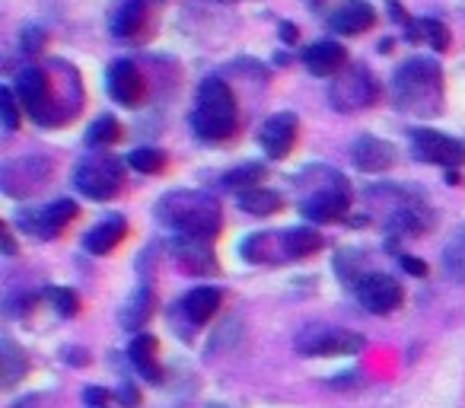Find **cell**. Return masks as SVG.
<instances>
[{
    "label": "cell",
    "instance_id": "6da1fadb",
    "mask_svg": "<svg viewBox=\"0 0 465 408\" xmlns=\"http://www.w3.org/2000/svg\"><path fill=\"white\" fill-rule=\"evenodd\" d=\"M395 105L411 115H440L443 112V67L433 58H408L392 77Z\"/></svg>",
    "mask_w": 465,
    "mask_h": 408
},
{
    "label": "cell",
    "instance_id": "4316f807",
    "mask_svg": "<svg viewBox=\"0 0 465 408\" xmlns=\"http://www.w3.org/2000/svg\"><path fill=\"white\" fill-rule=\"evenodd\" d=\"M175 259L182 262L185 268H192V272H213V259H211V253H201V240H188V243H182V246H175Z\"/></svg>",
    "mask_w": 465,
    "mask_h": 408
},
{
    "label": "cell",
    "instance_id": "5bb4252c",
    "mask_svg": "<svg viewBox=\"0 0 465 408\" xmlns=\"http://www.w3.org/2000/svg\"><path fill=\"white\" fill-rule=\"evenodd\" d=\"M23 224H29V230L33 234H39V236H61V230L67 227V224L77 217V204L74 201H67V198H61V201H54V204H48V208H42V211H23Z\"/></svg>",
    "mask_w": 465,
    "mask_h": 408
},
{
    "label": "cell",
    "instance_id": "ac0fdd59",
    "mask_svg": "<svg viewBox=\"0 0 465 408\" xmlns=\"http://www.w3.org/2000/svg\"><path fill=\"white\" fill-rule=\"evenodd\" d=\"M147 26V4L143 0H122L109 16V29L118 39H134Z\"/></svg>",
    "mask_w": 465,
    "mask_h": 408
},
{
    "label": "cell",
    "instance_id": "30bf717a",
    "mask_svg": "<svg viewBox=\"0 0 465 408\" xmlns=\"http://www.w3.org/2000/svg\"><path fill=\"white\" fill-rule=\"evenodd\" d=\"M109 96L115 99V103L128 105V109H134V105L143 103L147 84H143V74L134 61L118 58L115 65L109 67Z\"/></svg>",
    "mask_w": 465,
    "mask_h": 408
},
{
    "label": "cell",
    "instance_id": "44dd1931",
    "mask_svg": "<svg viewBox=\"0 0 465 408\" xmlns=\"http://www.w3.org/2000/svg\"><path fill=\"white\" fill-rule=\"evenodd\" d=\"M220 304H223V297H220L217 287H194V291L182 300V310H185V316L192 319L194 325H204L207 319L220 310Z\"/></svg>",
    "mask_w": 465,
    "mask_h": 408
},
{
    "label": "cell",
    "instance_id": "2e32d148",
    "mask_svg": "<svg viewBox=\"0 0 465 408\" xmlns=\"http://www.w3.org/2000/svg\"><path fill=\"white\" fill-rule=\"evenodd\" d=\"M303 65H306V71L316 74V77H338V74L344 71V65H348V52L331 39L312 42L303 52Z\"/></svg>",
    "mask_w": 465,
    "mask_h": 408
},
{
    "label": "cell",
    "instance_id": "ffe728a7",
    "mask_svg": "<svg viewBox=\"0 0 465 408\" xmlns=\"http://www.w3.org/2000/svg\"><path fill=\"white\" fill-rule=\"evenodd\" d=\"M242 255L249 262H287L284 234H255L242 243Z\"/></svg>",
    "mask_w": 465,
    "mask_h": 408
},
{
    "label": "cell",
    "instance_id": "484cf974",
    "mask_svg": "<svg viewBox=\"0 0 465 408\" xmlns=\"http://www.w3.org/2000/svg\"><path fill=\"white\" fill-rule=\"evenodd\" d=\"M284 249H287V259H303V255H312L316 249H322V236L316 230L291 227L284 230Z\"/></svg>",
    "mask_w": 465,
    "mask_h": 408
},
{
    "label": "cell",
    "instance_id": "1f68e13d",
    "mask_svg": "<svg viewBox=\"0 0 465 408\" xmlns=\"http://www.w3.org/2000/svg\"><path fill=\"white\" fill-rule=\"evenodd\" d=\"M48 300H52V306L61 313V316H77L80 297L74 291H67V287H52V291H48Z\"/></svg>",
    "mask_w": 465,
    "mask_h": 408
},
{
    "label": "cell",
    "instance_id": "e575fe53",
    "mask_svg": "<svg viewBox=\"0 0 465 408\" xmlns=\"http://www.w3.org/2000/svg\"><path fill=\"white\" fill-rule=\"evenodd\" d=\"M105 402H109L105 389H86V405L90 408H105Z\"/></svg>",
    "mask_w": 465,
    "mask_h": 408
},
{
    "label": "cell",
    "instance_id": "5b68a950",
    "mask_svg": "<svg viewBox=\"0 0 465 408\" xmlns=\"http://www.w3.org/2000/svg\"><path fill=\"white\" fill-rule=\"evenodd\" d=\"M329 99L338 112L370 109L380 99V84H376V77L363 65H351L331 80Z\"/></svg>",
    "mask_w": 465,
    "mask_h": 408
},
{
    "label": "cell",
    "instance_id": "603a6c76",
    "mask_svg": "<svg viewBox=\"0 0 465 408\" xmlns=\"http://www.w3.org/2000/svg\"><path fill=\"white\" fill-rule=\"evenodd\" d=\"M240 208L246 214H255V217H268V214H278L284 208V198L272 188H249V192L240 194Z\"/></svg>",
    "mask_w": 465,
    "mask_h": 408
},
{
    "label": "cell",
    "instance_id": "d590c367",
    "mask_svg": "<svg viewBox=\"0 0 465 408\" xmlns=\"http://www.w3.org/2000/svg\"><path fill=\"white\" fill-rule=\"evenodd\" d=\"M118 399H122L124 405H137V402H141V395H137L134 389H128V386H124L122 393H118Z\"/></svg>",
    "mask_w": 465,
    "mask_h": 408
},
{
    "label": "cell",
    "instance_id": "8d00e7d4",
    "mask_svg": "<svg viewBox=\"0 0 465 408\" xmlns=\"http://www.w3.org/2000/svg\"><path fill=\"white\" fill-rule=\"evenodd\" d=\"M0 234H4V249H7V255H16V243H14V236H10V227H4Z\"/></svg>",
    "mask_w": 465,
    "mask_h": 408
},
{
    "label": "cell",
    "instance_id": "3957f363",
    "mask_svg": "<svg viewBox=\"0 0 465 408\" xmlns=\"http://www.w3.org/2000/svg\"><path fill=\"white\" fill-rule=\"evenodd\" d=\"M192 112V128L204 141H226L236 131V96L220 77H211L198 86V99H194Z\"/></svg>",
    "mask_w": 465,
    "mask_h": 408
},
{
    "label": "cell",
    "instance_id": "d6a6232c",
    "mask_svg": "<svg viewBox=\"0 0 465 408\" xmlns=\"http://www.w3.org/2000/svg\"><path fill=\"white\" fill-rule=\"evenodd\" d=\"M23 48H26L29 55H39L42 48H45V33L35 26H29L26 33H23Z\"/></svg>",
    "mask_w": 465,
    "mask_h": 408
},
{
    "label": "cell",
    "instance_id": "4fadbf2b",
    "mask_svg": "<svg viewBox=\"0 0 465 408\" xmlns=\"http://www.w3.org/2000/svg\"><path fill=\"white\" fill-rule=\"evenodd\" d=\"M363 348V338L354 335V332L344 329H325V332H310V335L300 338V351L306 354H354V351Z\"/></svg>",
    "mask_w": 465,
    "mask_h": 408
},
{
    "label": "cell",
    "instance_id": "52a82bcc",
    "mask_svg": "<svg viewBox=\"0 0 465 408\" xmlns=\"http://www.w3.org/2000/svg\"><path fill=\"white\" fill-rule=\"evenodd\" d=\"M48 173H52V163L45 156L33 154V156H23V160L7 163L4 175H0V185H4L7 194H14V198H23V194H33L35 188H42Z\"/></svg>",
    "mask_w": 465,
    "mask_h": 408
},
{
    "label": "cell",
    "instance_id": "d4e9b609",
    "mask_svg": "<svg viewBox=\"0 0 465 408\" xmlns=\"http://www.w3.org/2000/svg\"><path fill=\"white\" fill-rule=\"evenodd\" d=\"M131 361L147 380H160V363H156V338L153 335H137L131 342Z\"/></svg>",
    "mask_w": 465,
    "mask_h": 408
},
{
    "label": "cell",
    "instance_id": "9a60e30c",
    "mask_svg": "<svg viewBox=\"0 0 465 408\" xmlns=\"http://www.w3.org/2000/svg\"><path fill=\"white\" fill-rule=\"evenodd\" d=\"M351 160H354V166L363 169V173H386L395 163V147L389 141L363 134L351 144Z\"/></svg>",
    "mask_w": 465,
    "mask_h": 408
},
{
    "label": "cell",
    "instance_id": "8992f818",
    "mask_svg": "<svg viewBox=\"0 0 465 408\" xmlns=\"http://www.w3.org/2000/svg\"><path fill=\"white\" fill-rule=\"evenodd\" d=\"M14 93L20 96V103L26 105V112L42 124H61L58 122V112H54V86L52 77L39 67H26V71L16 74V84Z\"/></svg>",
    "mask_w": 465,
    "mask_h": 408
},
{
    "label": "cell",
    "instance_id": "cb8c5ba5",
    "mask_svg": "<svg viewBox=\"0 0 465 408\" xmlns=\"http://www.w3.org/2000/svg\"><path fill=\"white\" fill-rule=\"evenodd\" d=\"M150 316H153V291H150V287H137V294L128 300V306H124L122 323L128 325L131 332H141Z\"/></svg>",
    "mask_w": 465,
    "mask_h": 408
},
{
    "label": "cell",
    "instance_id": "f546056e",
    "mask_svg": "<svg viewBox=\"0 0 465 408\" xmlns=\"http://www.w3.org/2000/svg\"><path fill=\"white\" fill-rule=\"evenodd\" d=\"M128 163L137 173H163V169H166V154H163V150L141 147V150H134V154H128Z\"/></svg>",
    "mask_w": 465,
    "mask_h": 408
},
{
    "label": "cell",
    "instance_id": "9c48e42d",
    "mask_svg": "<svg viewBox=\"0 0 465 408\" xmlns=\"http://www.w3.org/2000/svg\"><path fill=\"white\" fill-rule=\"evenodd\" d=\"M357 294H361V304L367 306L373 316H389V313L399 310L401 300H405L401 284L395 278H389V274H367V278H361Z\"/></svg>",
    "mask_w": 465,
    "mask_h": 408
},
{
    "label": "cell",
    "instance_id": "4dcf8cb0",
    "mask_svg": "<svg viewBox=\"0 0 465 408\" xmlns=\"http://www.w3.org/2000/svg\"><path fill=\"white\" fill-rule=\"evenodd\" d=\"M0 112H4V131L14 134V131L20 128V105H16L14 86H4V90H0Z\"/></svg>",
    "mask_w": 465,
    "mask_h": 408
},
{
    "label": "cell",
    "instance_id": "836d02e7",
    "mask_svg": "<svg viewBox=\"0 0 465 408\" xmlns=\"http://www.w3.org/2000/svg\"><path fill=\"white\" fill-rule=\"evenodd\" d=\"M401 268H405L408 274H414V278H424L427 274V265L414 259V255H401Z\"/></svg>",
    "mask_w": 465,
    "mask_h": 408
},
{
    "label": "cell",
    "instance_id": "ba28073f",
    "mask_svg": "<svg viewBox=\"0 0 465 408\" xmlns=\"http://www.w3.org/2000/svg\"><path fill=\"white\" fill-rule=\"evenodd\" d=\"M414 154L424 163H437V166H462L465 163V144L450 134H440L433 128H420L411 134Z\"/></svg>",
    "mask_w": 465,
    "mask_h": 408
},
{
    "label": "cell",
    "instance_id": "e0dca14e",
    "mask_svg": "<svg viewBox=\"0 0 465 408\" xmlns=\"http://www.w3.org/2000/svg\"><path fill=\"white\" fill-rule=\"evenodd\" d=\"M329 26L335 29L338 35H357L367 33L370 26H376V10L370 7L367 0H351L344 7H338L335 14L329 16Z\"/></svg>",
    "mask_w": 465,
    "mask_h": 408
},
{
    "label": "cell",
    "instance_id": "74e56055",
    "mask_svg": "<svg viewBox=\"0 0 465 408\" xmlns=\"http://www.w3.org/2000/svg\"><path fill=\"white\" fill-rule=\"evenodd\" d=\"M281 35H284L287 42H297V29H293V23H281Z\"/></svg>",
    "mask_w": 465,
    "mask_h": 408
},
{
    "label": "cell",
    "instance_id": "83f0119b",
    "mask_svg": "<svg viewBox=\"0 0 465 408\" xmlns=\"http://www.w3.org/2000/svg\"><path fill=\"white\" fill-rule=\"evenodd\" d=\"M265 179V166L262 163H246V166H236L223 175V185L226 188H259V182Z\"/></svg>",
    "mask_w": 465,
    "mask_h": 408
},
{
    "label": "cell",
    "instance_id": "f1b7e54d",
    "mask_svg": "<svg viewBox=\"0 0 465 408\" xmlns=\"http://www.w3.org/2000/svg\"><path fill=\"white\" fill-rule=\"evenodd\" d=\"M118 137H122V124H118L112 115H99L96 122H93L86 141H90L93 147H109V144H115Z\"/></svg>",
    "mask_w": 465,
    "mask_h": 408
},
{
    "label": "cell",
    "instance_id": "d6986e66",
    "mask_svg": "<svg viewBox=\"0 0 465 408\" xmlns=\"http://www.w3.org/2000/svg\"><path fill=\"white\" fill-rule=\"evenodd\" d=\"M124 234H128V224H124L122 217H109V221H103L99 227H93L90 234H86L84 246L90 249L93 255H109L112 249L124 240Z\"/></svg>",
    "mask_w": 465,
    "mask_h": 408
},
{
    "label": "cell",
    "instance_id": "7c38bea8",
    "mask_svg": "<svg viewBox=\"0 0 465 408\" xmlns=\"http://www.w3.org/2000/svg\"><path fill=\"white\" fill-rule=\"evenodd\" d=\"M348 208H351V194H348V185H344L341 175H338L329 188H322V192H316L312 198L303 201V214L316 224L338 221V217H344Z\"/></svg>",
    "mask_w": 465,
    "mask_h": 408
},
{
    "label": "cell",
    "instance_id": "f35d334b",
    "mask_svg": "<svg viewBox=\"0 0 465 408\" xmlns=\"http://www.w3.org/2000/svg\"><path fill=\"white\" fill-rule=\"evenodd\" d=\"M446 182H450V185H459V182H462V175L452 173V169H450V175H446Z\"/></svg>",
    "mask_w": 465,
    "mask_h": 408
},
{
    "label": "cell",
    "instance_id": "7402d4cb",
    "mask_svg": "<svg viewBox=\"0 0 465 408\" xmlns=\"http://www.w3.org/2000/svg\"><path fill=\"white\" fill-rule=\"evenodd\" d=\"M405 29H408V39H411V42H427L433 52H446V48H450V29H446L440 20L424 16V20H411Z\"/></svg>",
    "mask_w": 465,
    "mask_h": 408
},
{
    "label": "cell",
    "instance_id": "277c9868",
    "mask_svg": "<svg viewBox=\"0 0 465 408\" xmlns=\"http://www.w3.org/2000/svg\"><path fill=\"white\" fill-rule=\"evenodd\" d=\"M124 169L112 154H86L74 169V185L86 194V198L109 201L122 192Z\"/></svg>",
    "mask_w": 465,
    "mask_h": 408
},
{
    "label": "cell",
    "instance_id": "8fae6325",
    "mask_svg": "<svg viewBox=\"0 0 465 408\" xmlns=\"http://www.w3.org/2000/svg\"><path fill=\"white\" fill-rule=\"evenodd\" d=\"M297 131H300V122L293 112H278L272 115L259 131V144L272 160H284L291 156L293 144H297Z\"/></svg>",
    "mask_w": 465,
    "mask_h": 408
},
{
    "label": "cell",
    "instance_id": "7a4b0ae2",
    "mask_svg": "<svg viewBox=\"0 0 465 408\" xmlns=\"http://www.w3.org/2000/svg\"><path fill=\"white\" fill-rule=\"evenodd\" d=\"M160 221L166 227L179 230L185 240H211L217 236L223 214H220V204L204 192H192V188H182V192H169L156 208Z\"/></svg>",
    "mask_w": 465,
    "mask_h": 408
}]
</instances>
